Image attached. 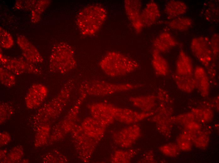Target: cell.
<instances>
[{
  "label": "cell",
  "instance_id": "ffe728a7",
  "mask_svg": "<svg viewBox=\"0 0 219 163\" xmlns=\"http://www.w3.org/2000/svg\"><path fill=\"white\" fill-rule=\"evenodd\" d=\"M50 0H38L32 9L31 10V19L33 23L39 22L42 14L44 12L50 3Z\"/></svg>",
  "mask_w": 219,
  "mask_h": 163
},
{
  "label": "cell",
  "instance_id": "cb8c5ba5",
  "mask_svg": "<svg viewBox=\"0 0 219 163\" xmlns=\"http://www.w3.org/2000/svg\"><path fill=\"white\" fill-rule=\"evenodd\" d=\"M1 121L7 119L13 114L14 111L12 107L8 103H3L0 104Z\"/></svg>",
  "mask_w": 219,
  "mask_h": 163
},
{
  "label": "cell",
  "instance_id": "484cf974",
  "mask_svg": "<svg viewBox=\"0 0 219 163\" xmlns=\"http://www.w3.org/2000/svg\"><path fill=\"white\" fill-rule=\"evenodd\" d=\"M177 142L179 148L182 150H188L191 148L190 139L185 135L180 136L177 139Z\"/></svg>",
  "mask_w": 219,
  "mask_h": 163
},
{
  "label": "cell",
  "instance_id": "44dd1931",
  "mask_svg": "<svg viewBox=\"0 0 219 163\" xmlns=\"http://www.w3.org/2000/svg\"><path fill=\"white\" fill-rule=\"evenodd\" d=\"M15 75L2 66L0 68V81L1 84L5 87H10L16 83Z\"/></svg>",
  "mask_w": 219,
  "mask_h": 163
},
{
  "label": "cell",
  "instance_id": "9a60e30c",
  "mask_svg": "<svg viewBox=\"0 0 219 163\" xmlns=\"http://www.w3.org/2000/svg\"><path fill=\"white\" fill-rule=\"evenodd\" d=\"M187 9V5L183 2L172 0L166 4L164 12L168 19L171 20L184 15Z\"/></svg>",
  "mask_w": 219,
  "mask_h": 163
},
{
  "label": "cell",
  "instance_id": "603a6c76",
  "mask_svg": "<svg viewBox=\"0 0 219 163\" xmlns=\"http://www.w3.org/2000/svg\"><path fill=\"white\" fill-rule=\"evenodd\" d=\"M192 113L195 117L202 120L208 121L212 118L213 113L210 109L197 108L193 109Z\"/></svg>",
  "mask_w": 219,
  "mask_h": 163
},
{
  "label": "cell",
  "instance_id": "3957f363",
  "mask_svg": "<svg viewBox=\"0 0 219 163\" xmlns=\"http://www.w3.org/2000/svg\"><path fill=\"white\" fill-rule=\"evenodd\" d=\"M77 66L75 52L66 43H58L52 47L49 59V69L53 73L65 74Z\"/></svg>",
  "mask_w": 219,
  "mask_h": 163
},
{
  "label": "cell",
  "instance_id": "4fadbf2b",
  "mask_svg": "<svg viewBox=\"0 0 219 163\" xmlns=\"http://www.w3.org/2000/svg\"><path fill=\"white\" fill-rule=\"evenodd\" d=\"M195 88L204 97L208 96L210 88V84L207 74L202 66H196L193 71Z\"/></svg>",
  "mask_w": 219,
  "mask_h": 163
},
{
  "label": "cell",
  "instance_id": "d6986e66",
  "mask_svg": "<svg viewBox=\"0 0 219 163\" xmlns=\"http://www.w3.org/2000/svg\"><path fill=\"white\" fill-rule=\"evenodd\" d=\"M155 99L154 96H148L133 98L131 100L135 106L142 110L148 111L154 106Z\"/></svg>",
  "mask_w": 219,
  "mask_h": 163
},
{
  "label": "cell",
  "instance_id": "d4e9b609",
  "mask_svg": "<svg viewBox=\"0 0 219 163\" xmlns=\"http://www.w3.org/2000/svg\"><path fill=\"white\" fill-rule=\"evenodd\" d=\"M219 35L214 34L210 39V47L212 54L213 59H216L219 54Z\"/></svg>",
  "mask_w": 219,
  "mask_h": 163
},
{
  "label": "cell",
  "instance_id": "ba28073f",
  "mask_svg": "<svg viewBox=\"0 0 219 163\" xmlns=\"http://www.w3.org/2000/svg\"><path fill=\"white\" fill-rule=\"evenodd\" d=\"M48 92V88L43 84L35 83L32 85L25 98L27 107L31 109L39 107L45 101Z\"/></svg>",
  "mask_w": 219,
  "mask_h": 163
},
{
  "label": "cell",
  "instance_id": "7c38bea8",
  "mask_svg": "<svg viewBox=\"0 0 219 163\" xmlns=\"http://www.w3.org/2000/svg\"><path fill=\"white\" fill-rule=\"evenodd\" d=\"M152 44L153 49L160 53H165L176 46L177 42L170 33L163 31L155 38Z\"/></svg>",
  "mask_w": 219,
  "mask_h": 163
},
{
  "label": "cell",
  "instance_id": "30bf717a",
  "mask_svg": "<svg viewBox=\"0 0 219 163\" xmlns=\"http://www.w3.org/2000/svg\"><path fill=\"white\" fill-rule=\"evenodd\" d=\"M17 43L21 51L23 57L33 64L42 63L43 58L37 48L24 36H17Z\"/></svg>",
  "mask_w": 219,
  "mask_h": 163
},
{
  "label": "cell",
  "instance_id": "ac0fdd59",
  "mask_svg": "<svg viewBox=\"0 0 219 163\" xmlns=\"http://www.w3.org/2000/svg\"><path fill=\"white\" fill-rule=\"evenodd\" d=\"M192 24V21L190 18L181 16L170 20L167 23L169 28L179 31L188 30L191 27Z\"/></svg>",
  "mask_w": 219,
  "mask_h": 163
},
{
  "label": "cell",
  "instance_id": "277c9868",
  "mask_svg": "<svg viewBox=\"0 0 219 163\" xmlns=\"http://www.w3.org/2000/svg\"><path fill=\"white\" fill-rule=\"evenodd\" d=\"M142 87L138 83H115L98 79H89L83 81L79 90L86 94L104 96L117 92L137 89Z\"/></svg>",
  "mask_w": 219,
  "mask_h": 163
},
{
  "label": "cell",
  "instance_id": "2e32d148",
  "mask_svg": "<svg viewBox=\"0 0 219 163\" xmlns=\"http://www.w3.org/2000/svg\"><path fill=\"white\" fill-rule=\"evenodd\" d=\"M152 65L155 74L159 76H167L169 71L168 63L160 52L153 49L152 54Z\"/></svg>",
  "mask_w": 219,
  "mask_h": 163
},
{
  "label": "cell",
  "instance_id": "8fae6325",
  "mask_svg": "<svg viewBox=\"0 0 219 163\" xmlns=\"http://www.w3.org/2000/svg\"><path fill=\"white\" fill-rule=\"evenodd\" d=\"M161 13L157 3L153 1L148 2L142 10L141 17L144 27H149L160 19Z\"/></svg>",
  "mask_w": 219,
  "mask_h": 163
},
{
  "label": "cell",
  "instance_id": "5bb4252c",
  "mask_svg": "<svg viewBox=\"0 0 219 163\" xmlns=\"http://www.w3.org/2000/svg\"><path fill=\"white\" fill-rule=\"evenodd\" d=\"M193 71L190 58L184 51L181 50L176 61L175 73L181 76H193Z\"/></svg>",
  "mask_w": 219,
  "mask_h": 163
},
{
  "label": "cell",
  "instance_id": "9c48e42d",
  "mask_svg": "<svg viewBox=\"0 0 219 163\" xmlns=\"http://www.w3.org/2000/svg\"><path fill=\"white\" fill-rule=\"evenodd\" d=\"M124 7L126 15L134 30L137 33H140L144 27L141 17V2L137 0H126L124 2Z\"/></svg>",
  "mask_w": 219,
  "mask_h": 163
},
{
  "label": "cell",
  "instance_id": "6da1fadb",
  "mask_svg": "<svg viewBox=\"0 0 219 163\" xmlns=\"http://www.w3.org/2000/svg\"><path fill=\"white\" fill-rule=\"evenodd\" d=\"M98 64L104 73L111 77L126 75L136 70L139 66L138 62L134 59L115 51L107 53Z\"/></svg>",
  "mask_w": 219,
  "mask_h": 163
},
{
  "label": "cell",
  "instance_id": "83f0119b",
  "mask_svg": "<svg viewBox=\"0 0 219 163\" xmlns=\"http://www.w3.org/2000/svg\"><path fill=\"white\" fill-rule=\"evenodd\" d=\"M46 127L43 126L38 130L35 139V145L36 146L42 145L45 143L48 135L46 132V130L45 129Z\"/></svg>",
  "mask_w": 219,
  "mask_h": 163
},
{
  "label": "cell",
  "instance_id": "5b68a950",
  "mask_svg": "<svg viewBox=\"0 0 219 163\" xmlns=\"http://www.w3.org/2000/svg\"><path fill=\"white\" fill-rule=\"evenodd\" d=\"M74 86V82L69 80L63 85L56 97L39 110L37 117L46 118L55 115L62 111Z\"/></svg>",
  "mask_w": 219,
  "mask_h": 163
},
{
  "label": "cell",
  "instance_id": "8992f818",
  "mask_svg": "<svg viewBox=\"0 0 219 163\" xmlns=\"http://www.w3.org/2000/svg\"><path fill=\"white\" fill-rule=\"evenodd\" d=\"M0 60L2 67L15 75L25 74L39 75L41 73L38 68L27 61L24 57H7L1 51Z\"/></svg>",
  "mask_w": 219,
  "mask_h": 163
},
{
  "label": "cell",
  "instance_id": "4316f807",
  "mask_svg": "<svg viewBox=\"0 0 219 163\" xmlns=\"http://www.w3.org/2000/svg\"><path fill=\"white\" fill-rule=\"evenodd\" d=\"M35 0H18L15 3V7L18 9H32L36 1Z\"/></svg>",
  "mask_w": 219,
  "mask_h": 163
},
{
  "label": "cell",
  "instance_id": "7402d4cb",
  "mask_svg": "<svg viewBox=\"0 0 219 163\" xmlns=\"http://www.w3.org/2000/svg\"><path fill=\"white\" fill-rule=\"evenodd\" d=\"M0 44L1 47L5 49H10L14 44L12 35L1 27H0Z\"/></svg>",
  "mask_w": 219,
  "mask_h": 163
},
{
  "label": "cell",
  "instance_id": "7a4b0ae2",
  "mask_svg": "<svg viewBox=\"0 0 219 163\" xmlns=\"http://www.w3.org/2000/svg\"><path fill=\"white\" fill-rule=\"evenodd\" d=\"M107 17V12L98 5H90L81 9L76 18V23L81 33L92 36L100 29Z\"/></svg>",
  "mask_w": 219,
  "mask_h": 163
},
{
  "label": "cell",
  "instance_id": "52a82bcc",
  "mask_svg": "<svg viewBox=\"0 0 219 163\" xmlns=\"http://www.w3.org/2000/svg\"><path fill=\"white\" fill-rule=\"evenodd\" d=\"M190 47L194 56L204 66L208 68L213 60L210 39L206 36L194 37L191 41Z\"/></svg>",
  "mask_w": 219,
  "mask_h": 163
},
{
  "label": "cell",
  "instance_id": "e0dca14e",
  "mask_svg": "<svg viewBox=\"0 0 219 163\" xmlns=\"http://www.w3.org/2000/svg\"><path fill=\"white\" fill-rule=\"evenodd\" d=\"M176 84L183 92L187 93L192 92L195 88L194 78L193 76L178 75L175 73L173 76Z\"/></svg>",
  "mask_w": 219,
  "mask_h": 163
}]
</instances>
